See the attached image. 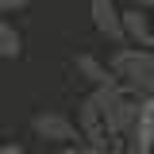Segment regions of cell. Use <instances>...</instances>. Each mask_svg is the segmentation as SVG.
Here are the masks:
<instances>
[{"label":"cell","instance_id":"obj_1","mask_svg":"<svg viewBox=\"0 0 154 154\" xmlns=\"http://www.w3.org/2000/svg\"><path fill=\"white\" fill-rule=\"evenodd\" d=\"M108 66L119 85H131L139 77H146L154 69V46H135V42H116V50L108 54Z\"/></svg>","mask_w":154,"mask_h":154},{"label":"cell","instance_id":"obj_2","mask_svg":"<svg viewBox=\"0 0 154 154\" xmlns=\"http://www.w3.org/2000/svg\"><path fill=\"white\" fill-rule=\"evenodd\" d=\"M31 131H35V139H46L54 146H66V143H77L81 139L77 119H69L66 112H35L31 116Z\"/></svg>","mask_w":154,"mask_h":154},{"label":"cell","instance_id":"obj_3","mask_svg":"<svg viewBox=\"0 0 154 154\" xmlns=\"http://www.w3.org/2000/svg\"><path fill=\"white\" fill-rule=\"evenodd\" d=\"M154 146V96H139L135 123L123 135V154H150Z\"/></svg>","mask_w":154,"mask_h":154},{"label":"cell","instance_id":"obj_4","mask_svg":"<svg viewBox=\"0 0 154 154\" xmlns=\"http://www.w3.org/2000/svg\"><path fill=\"white\" fill-rule=\"evenodd\" d=\"M77 127H81V139L89 143V146H96V150H108L112 154V139H108V131H104V119H100V108L93 104V96H85L81 104H77Z\"/></svg>","mask_w":154,"mask_h":154},{"label":"cell","instance_id":"obj_5","mask_svg":"<svg viewBox=\"0 0 154 154\" xmlns=\"http://www.w3.org/2000/svg\"><path fill=\"white\" fill-rule=\"evenodd\" d=\"M89 16H93V27L108 38L112 46L123 42V12L116 8V0H93V4H89Z\"/></svg>","mask_w":154,"mask_h":154},{"label":"cell","instance_id":"obj_6","mask_svg":"<svg viewBox=\"0 0 154 154\" xmlns=\"http://www.w3.org/2000/svg\"><path fill=\"white\" fill-rule=\"evenodd\" d=\"M123 42H135V46H154V23L146 8H127L123 12Z\"/></svg>","mask_w":154,"mask_h":154},{"label":"cell","instance_id":"obj_7","mask_svg":"<svg viewBox=\"0 0 154 154\" xmlns=\"http://www.w3.org/2000/svg\"><path fill=\"white\" fill-rule=\"evenodd\" d=\"M73 69H77V77H85L93 89H100V85H116L112 66H108V62H100L96 54H89V50H81V54L73 58Z\"/></svg>","mask_w":154,"mask_h":154},{"label":"cell","instance_id":"obj_8","mask_svg":"<svg viewBox=\"0 0 154 154\" xmlns=\"http://www.w3.org/2000/svg\"><path fill=\"white\" fill-rule=\"evenodd\" d=\"M23 54V35L16 31V23H8V19L0 16V58H19Z\"/></svg>","mask_w":154,"mask_h":154},{"label":"cell","instance_id":"obj_9","mask_svg":"<svg viewBox=\"0 0 154 154\" xmlns=\"http://www.w3.org/2000/svg\"><path fill=\"white\" fill-rule=\"evenodd\" d=\"M54 154H108V150H96V146H89L85 139H77V143H66V146H58Z\"/></svg>","mask_w":154,"mask_h":154},{"label":"cell","instance_id":"obj_10","mask_svg":"<svg viewBox=\"0 0 154 154\" xmlns=\"http://www.w3.org/2000/svg\"><path fill=\"white\" fill-rule=\"evenodd\" d=\"M31 0H0V16H12V12H23Z\"/></svg>","mask_w":154,"mask_h":154},{"label":"cell","instance_id":"obj_11","mask_svg":"<svg viewBox=\"0 0 154 154\" xmlns=\"http://www.w3.org/2000/svg\"><path fill=\"white\" fill-rule=\"evenodd\" d=\"M0 154H31V150H23L19 143H4V146H0Z\"/></svg>","mask_w":154,"mask_h":154},{"label":"cell","instance_id":"obj_12","mask_svg":"<svg viewBox=\"0 0 154 154\" xmlns=\"http://www.w3.org/2000/svg\"><path fill=\"white\" fill-rule=\"evenodd\" d=\"M131 4H139V8H146V4H150V0H131Z\"/></svg>","mask_w":154,"mask_h":154},{"label":"cell","instance_id":"obj_13","mask_svg":"<svg viewBox=\"0 0 154 154\" xmlns=\"http://www.w3.org/2000/svg\"><path fill=\"white\" fill-rule=\"evenodd\" d=\"M35 154H46V150H35Z\"/></svg>","mask_w":154,"mask_h":154},{"label":"cell","instance_id":"obj_14","mask_svg":"<svg viewBox=\"0 0 154 154\" xmlns=\"http://www.w3.org/2000/svg\"><path fill=\"white\" fill-rule=\"evenodd\" d=\"M112 154H123V150H112Z\"/></svg>","mask_w":154,"mask_h":154},{"label":"cell","instance_id":"obj_15","mask_svg":"<svg viewBox=\"0 0 154 154\" xmlns=\"http://www.w3.org/2000/svg\"><path fill=\"white\" fill-rule=\"evenodd\" d=\"M150 23H154V16H150Z\"/></svg>","mask_w":154,"mask_h":154},{"label":"cell","instance_id":"obj_16","mask_svg":"<svg viewBox=\"0 0 154 154\" xmlns=\"http://www.w3.org/2000/svg\"><path fill=\"white\" fill-rule=\"evenodd\" d=\"M150 154H154V146H150Z\"/></svg>","mask_w":154,"mask_h":154}]
</instances>
